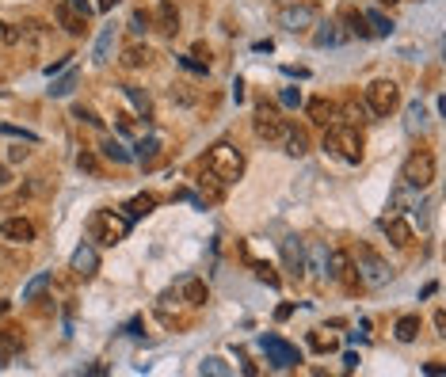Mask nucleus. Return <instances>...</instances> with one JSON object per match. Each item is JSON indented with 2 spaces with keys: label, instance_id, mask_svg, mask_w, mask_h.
<instances>
[{
  "label": "nucleus",
  "instance_id": "f257e3e1",
  "mask_svg": "<svg viewBox=\"0 0 446 377\" xmlns=\"http://www.w3.org/2000/svg\"><path fill=\"white\" fill-rule=\"evenodd\" d=\"M134 217H126V213H115V210H96L88 217V240H96V244L103 248H115L126 240V233H130Z\"/></svg>",
  "mask_w": 446,
  "mask_h": 377
},
{
  "label": "nucleus",
  "instance_id": "f03ea898",
  "mask_svg": "<svg viewBox=\"0 0 446 377\" xmlns=\"http://www.w3.org/2000/svg\"><path fill=\"white\" fill-rule=\"evenodd\" d=\"M206 172L214 175V180H222V183H237L240 172H244V156H240V149L229 145V141H217V145H210V153H206Z\"/></svg>",
  "mask_w": 446,
  "mask_h": 377
},
{
  "label": "nucleus",
  "instance_id": "7ed1b4c3",
  "mask_svg": "<svg viewBox=\"0 0 446 377\" xmlns=\"http://www.w3.org/2000/svg\"><path fill=\"white\" fill-rule=\"evenodd\" d=\"M324 149L343 156L347 164H359L363 160V133H359V126H332L324 133Z\"/></svg>",
  "mask_w": 446,
  "mask_h": 377
},
{
  "label": "nucleus",
  "instance_id": "20e7f679",
  "mask_svg": "<svg viewBox=\"0 0 446 377\" xmlns=\"http://www.w3.org/2000/svg\"><path fill=\"white\" fill-rule=\"evenodd\" d=\"M355 267H359V282L370 290H381L389 279H393V271H389V263L381 259L374 248H359L355 252Z\"/></svg>",
  "mask_w": 446,
  "mask_h": 377
},
{
  "label": "nucleus",
  "instance_id": "39448f33",
  "mask_svg": "<svg viewBox=\"0 0 446 377\" xmlns=\"http://www.w3.org/2000/svg\"><path fill=\"white\" fill-rule=\"evenodd\" d=\"M401 180H405L408 187H416V191L431 187V183H435V156H431L427 149H416V153L405 160V172H401Z\"/></svg>",
  "mask_w": 446,
  "mask_h": 377
},
{
  "label": "nucleus",
  "instance_id": "423d86ee",
  "mask_svg": "<svg viewBox=\"0 0 446 377\" xmlns=\"http://www.w3.org/2000/svg\"><path fill=\"white\" fill-rule=\"evenodd\" d=\"M366 107L381 118L393 115L396 107H401V88H396L393 80H374L370 88H366Z\"/></svg>",
  "mask_w": 446,
  "mask_h": 377
},
{
  "label": "nucleus",
  "instance_id": "0eeeda50",
  "mask_svg": "<svg viewBox=\"0 0 446 377\" xmlns=\"http://www.w3.org/2000/svg\"><path fill=\"white\" fill-rule=\"evenodd\" d=\"M317 4H282L279 8V27H286L290 34H301L309 27H317Z\"/></svg>",
  "mask_w": 446,
  "mask_h": 377
},
{
  "label": "nucleus",
  "instance_id": "6e6552de",
  "mask_svg": "<svg viewBox=\"0 0 446 377\" xmlns=\"http://www.w3.org/2000/svg\"><path fill=\"white\" fill-rule=\"evenodd\" d=\"M252 130H256L259 141H282V133H286V126L279 122V115H275V107L259 103L256 111V122H252Z\"/></svg>",
  "mask_w": 446,
  "mask_h": 377
},
{
  "label": "nucleus",
  "instance_id": "1a4fd4ad",
  "mask_svg": "<svg viewBox=\"0 0 446 377\" xmlns=\"http://www.w3.org/2000/svg\"><path fill=\"white\" fill-rule=\"evenodd\" d=\"M259 343H264L267 358H271L279 369H290V366H297V362H301V354H297V347L282 343L279 336H264V339H259Z\"/></svg>",
  "mask_w": 446,
  "mask_h": 377
},
{
  "label": "nucleus",
  "instance_id": "9d476101",
  "mask_svg": "<svg viewBox=\"0 0 446 377\" xmlns=\"http://www.w3.org/2000/svg\"><path fill=\"white\" fill-rule=\"evenodd\" d=\"M328 279H336L339 286H347V290H355L359 286V279H355V263H351V255L347 252H328Z\"/></svg>",
  "mask_w": 446,
  "mask_h": 377
},
{
  "label": "nucleus",
  "instance_id": "9b49d317",
  "mask_svg": "<svg viewBox=\"0 0 446 377\" xmlns=\"http://www.w3.org/2000/svg\"><path fill=\"white\" fill-rule=\"evenodd\" d=\"M0 240H8V244H31L34 225L27 222V217H8V222L0 225Z\"/></svg>",
  "mask_w": 446,
  "mask_h": 377
},
{
  "label": "nucleus",
  "instance_id": "f8f14e48",
  "mask_svg": "<svg viewBox=\"0 0 446 377\" xmlns=\"http://www.w3.org/2000/svg\"><path fill=\"white\" fill-rule=\"evenodd\" d=\"M282 263H286V271L297 274V279L306 274V244H301L297 237H286V240H282Z\"/></svg>",
  "mask_w": 446,
  "mask_h": 377
},
{
  "label": "nucleus",
  "instance_id": "ddd939ff",
  "mask_svg": "<svg viewBox=\"0 0 446 377\" xmlns=\"http://www.w3.org/2000/svg\"><path fill=\"white\" fill-rule=\"evenodd\" d=\"M69 267H73L81 279H96V271H99V252L92 244H81L73 252V259H69Z\"/></svg>",
  "mask_w": 446,
  "mask_h": 377
},
{
  "label": "nucleus",
  "instance_id": "4468645a",
  "mask_svg": "<svg viewBox=\"0 0 446 377\" xmlns=\"http://www.w3.org/2000/svg\"><path fill=\"white\" fill-rule=\"evenodd\" d=\"M381 233H385V237L393 240L396 248H412V240H416L412 225L401 222V217H385V222H381Z\"/></svg>",
  "mask_w": 446,
  "mask_h": 377
},
{
  "label": "nucleus",
  "instance_id": "2eb2a0df",
  "mask_svg": "<svg viewBox=\"0 0 446 377\" xmlns=\"http://www.w3.org/2000/svg\"><path fill=\"white\" fill-rule=\"evenodd\" d=\"M54 16H58V23L65 27V31L73 34V39H81V34L88 31V19H84L81 12L73 8V4H58V8H54Z\"/></svg>",
  "mask_w": 446,
  "mask_h": 377
},
{
  "label": "nucleus",
  "instance_id": "dca6fc26",
  "mask_svg": "<svg viewBox=\"0 0 446 377\" xmlns=\"http://www.w3.org/2000/svg\"><path fill=\"white\" fill-rule=\"evenodd\" d=\"M157 31L160 34L180 31V8H176V0H160L157 4Z\"/></svg>",
  "mask_w": 446,
  "mask_h": 377
},
{
  "label": "nucleus",
  "instance_id": "f3484780",
  "mask_svg": "<svg viewBox=\"0 0 446 377\" xmlns=\"http://www.w3.org/2000/svg\"><path fill=\"white\" fill-rule=\"evenodd\" d=\"M306 111H309V118H313L317 126H328L332 118L339 115V107L332 103V99H309V103H306Z\"/></svg>",
  "mask_w": 446,
  "mask_h": 377
},
{
  "label": "nucleus",
  "instance_id": "a211bd4d",
  "mask_svg": "<svg viewBox=\"0 0 446 377\" xmlns=\"http://www.w3.org/2000/svg\"><path fill=\"white\" fill-rule=\"evenodd\" d=\"M306 271H317L321 279H328V248L324 244H313L306 252Z\"/></svg>",
  "mask_w": 446,
  "mask_h": 377
},
{
  "label": "nucleus",
  "instance_id": "6ab92c4d",
  "mask_svg": "<svg viewBox=\"0 0 446 377\" xmlns=\"http://www.w3.org/2000/svg\"><path fill=\"white\" fill-rule=\"evenodd\" d=\"M206 282H202V279H187V282H183V301H187L191 305V309H198V305H206Z\"/></svg>",
  "mask_w": 446,
  "mask_h": 377
},
{
  "label": "nucleus",
  "instance_id": "aec40b11",
  "mask_svg": "<svg viewBox=\"0 0 446 377\" xmlns=\"http://www.w3.org/2000/svg\"><path fill=\"white\" fill-rule=\"evenodd\" d=\"M343 42V31H339V23H321L317 27V34H313V46H339Z\"/></svg>",
  "mask_w": 446,
  "mask_h": 377
},
{
  "label": "nucleus",
  "instance_id": "412c9836",
  "mask_svg": "<svg viewBox=\"0 0 446 377\" xmlns=\"http://www.w3.org/2000/svg\"><path fill=\"white\" fill-rule=\"evenodd\" d=\"M123 91H126V99H130V103L138 107V115H141V118H149V115H153V99H149V91L134 88V84H126Z\"/></svg>",
  "mask_w": 446,
  "mask_h": 377
},
{
  "label": "nucleus",
  "instance_id": "4be33fe9",
  "mask_svg": "<svg viewBox=\"0 0 446 377\" xmlns=\"http://www.w3.org/2000/svg\"><path fill=\"white\" fill-rule=\"evenodd\" d=\"M282 141H286V153H290V156H306V153H309L306 130H286V133H282Z\"/></svg>",
  "mask_w": 446,
  "mask_h": 377
},
{
  "label": "nucleus",
  "instance_id": "5701e85b",
  "mask_svg": "<svg viewBox=\"0 0 446 377\" xmlns=\"http://www.w3.org/2000/svg\"><path fill=\"white\" fill-rule=\"evenodd\" d=\"M343 23H347V31H351V34H359V39H370V27H366V16H363V12L343 8Z\"/></svg>",
  "mask_w": 446,
  "mask_h": 377
},
{
  "label": "nucleus",
  "instance_id": "b1692460",
  "mask_svg": "<svg viewBox=\"0 0 446 377\" xmlns=\"http://www.w3.org/2000/svg\"><path fill=\"white\" fill-rule=\"evenodd\" d=\"M153 210H157V195H138L126 206V217H145V213H153Z\"/></svg>",
  "mask_w": 446,
  "mask_h": 377
},
{
  "label": "nucleus",
  "instance_id": "393cba45",
  "mask_svg": "<svg viewBox=\"0 0 446 377\" xmlns=\"http://www.w3.org/2000/svg\"><path fill=\"white\" fill-rule=\"evenodd\" d=\"M393 332H396V339H401V343H412V339L420 336V316H401Z\"/></svg>",
  "mask_w": 446,
  "mask_h": 377
},
{
  "label": "nucleus",
  "instance_id": "a878e982",
  "mask_svg": "<svg viewBox=\"0 0 446 377\" xmlns=\"http://www.w3.org/2000/svg\"><path fill=\"white\" fill-rule=\"evenodd\" d=\"M149 58H153V54H149V46H130V50L123 54L126 69H141V65H149Z\"/></svg>",
  "mask_w": 446,
  "mask_h": 377
},
{
  "label": "nucleus",
  "instance_id": "bb28decb",
  "mask_svg": "<svg viewBox=\"0 0 446 377\" xmlns=\"http://www.w3.org/2000/svg\"><path fill=\"white\" fill-rule=\"evenodd\" d=\"M366 23H370V34H393V19L381 16V12H363Z\"/></svg>",
  "mask_w": 446,
  "mask_h": 377
},
{
  "label": "nucleus",
  "instance_id": "cd10ccee",
  "mask_svg": "<svg viewBox=\"0 0 446 377\" xmlns=\"http://www.w3.org/2000/svg\"><path fill=\"white\" fill-rule=\"evenodd\" d=\"M0 347H4V351H8L12 358H16V354L23 351V336H19L16 328H4V332H0Z\"/></svg>",
  "mask_w": 446,
  "mask_h": 377
},
{
  "label": "nucleus",
  "instance_id": "c85d7f7f",
  "mask_svg": "<svg viewBox=\"0 0 446 377\" xmlns=\"http://www.w3.org/2000/svg\"><path fill=\"white\" fill-rule=\"evenodd\" d=\"M103 156H107V160H115V164H130V160H134V153H126L118 141H103Z\"/></svg>",
  "mask_w": 446,
  "mask_h": 377
},
{
  "label": "nucleus",
  "instance_id": "c756f323",
  "mask_svg": "<svg viewBox=\"0 0 446 377\" xmlns=\"http://www.w3.org/2000/svg\"><path fill=\"white\" fill-rule=\"evenodd\" d=\"M46 286H50V274H34V279L23 286V301H34V297H39Z\"/></svg>",
  "mask_w": 446,
  "mask_h": 377
},
{
  "label": "nucleus",
  "instance_id": "7c9ffc66",
  "mask_svg": "<svg viewBox=\"0 0 446 377\" xmlns=\"http://www.w3.org/2000/svg\"><path fill=\"white\" fill-rule=\"evenodd\" d=\"M111 39H115V27H107V31L99 34L96 39V61L99 65H103V61H107V50H111Z\"/></svg>",
  "mask_w": 446,
  "mask_h": 377
},
{
  "label": "nucleus",
  "instance_id": "2f4dec72",
  "mask_svg": "<svg viewBox=\"0 0 446 377\" xmlns=\"http://www.w3.org/2000/svg\"><path fill=\"white\" fill-rule=\"evenodd\" d=\"M73 88H76V73H65L58 84H54V88H50V96H69Z\"/></svg>",
  "mask_w": 446,
  "mask_h": 377
},
{
  "label": "nucleus",
  "instance_id": "473e14b6",
  "mask_svg": "<svg viewBox=\"0 0 446 377\" xmlns=\"http://www.w3.org/2000/svg\"><path fill=\"white\" fill-rule=\"evenodd\" d=\"M157 149H160V141H157V138H149V141H141V145H138V160H145V164H149V160H153V156H157Z\"/></svg>",
  "mask_w": 446,
  "mask_h": 377
},
{
  "label": "nucleus",
  "instance_id": "72a5a7b5",
  "mask_svg": "<svg viewBox=\"0 0 446 377\" xmlns=\"http://www.w3.org/2000/svg\"><path fill=\"white\" fill-rule=\"evenodd\" d=\"M73 118H81V122H88V126H103V118H96V111H88V107H73Z\"/></svg>",
  "mask_w": 446,
  "mask_h": 377
},
{
  "label": "nucleus",
  "instance_id": "f704fd0d",
  "mask_svg": "<svg viewBox=\"0 0 446 377\" xmlns=\"http://www.w3.org/2000/svg\"><path fill=\"white\" fill-rule=\"evenodd\" d=\"M416 126H423V103H420V99L408 103V130H416Z\"/></svg>",
  "mask_w": 446,
  "mask_h": 377
},
{
  "label": "nucleus",
  "instance_id": "c9c22d12",
  "mask_svg": "<svg viewBox=\"0 0 446 377\" xmlns=\"http://www.w3.org/2000/svg\"><path fill=\"white\" fill-rule=\"evenodd\" d=\"M202 374H217V377H225V374H229V366H225L222 358H206V362H202Z\"/></svg>",
  "mask_w": 446,
  "mask_h": 377
},
{
  "label": "nucleus",
  "instance_id": "e433bc0d",
  "mask_svg": "<svg viewBox=\"0 0 446 377\" xmlns=\"http://www.w3.org/2000/svg\"><path fill=\"white\" fill-rule=\"evenodd\" d=\"M256 279L267 282V286H279V274H275L271 267H264V263H256Z\"/></svg>",
  "mask_w": 446,
  "mask_h": 377
},
{
  "label": "nucleus",
  "instance_id": "4c0bfd02",
  "mask_svg": "<svg viewBox=\"0 0 446 377\" xmlns=\"http://www.w3.org/2000/svg\"><path fill=\"white\" fill-rule=\"evenodd\" d=\"M145 27H149V16H145V12H134V16H130V31L145 34Z\"/></svg>",
  "mask_w": 446,
  "mask_h": 377
},
{
  "label": "nucleus",
  "instance_id": "58836bf2",
  "mask_svg": "<svg viewBox=\"0 0 446 377\" xmlns=\"http://www.w3.org/2000/svg\"><path fill=\"white\" fill-rule=\"evenodd\" d=\"M343 115H347V118H359V122H363V115H366V111H363V103H355V99H347V103H343Z\"/></svg>",
  "mask_w": 446,
  "mask_h": 377
},
{
  "label": "nucleus",
  "instance_id": "ea45409f",
  "mask_svg": "<svg viewBox=\"0 0 446 377\" xmlns=\"http://www.w3.org/2000/svg\"><path fill=\"white\" fill-rule=\"evenodd\" d=\"M0 34H4V42H12V46L23 39V34H19V27H12V23H0Z\"/></svg>",
  "mask_w": 446,
  "mask_h": 377
},
{
  "label": "nucleus",
  "instance_id": "a19ab883",
  "mask_svg": "<svg viewBox=\"0 0 446 377\" xmlns=\"http://www.w3.org/2000/svg\"><path fill=\"white\" fill-rule=\"evenodd\" d=\"M168 96H172V103H183V107H191V103H195V96H191V91H183V88H172Z\"/></svg>",
  "mask_w": 446,
  "mask_h": 377
},
{
  "label": "nucleus",
  "instance_id": "79ce46f5",
  "mask_svg": "<svg viewBox=\"0 0 446 377\" xmlns=\"http://www.w3.org/2000/svg\"><path fill=\"white\" fill-rule=\"evenodd\" d=\"M282 103H286V107H297V103H301V91H297V88H282Z\"/></svg>",
  "mask_w": 446,
  "mask_h": 377
},
{
  "label": "nucleus",
  "instance_id": "37998d69",
  "mask_svg": "<svg viewBox=\"0 0 446 377\" xmlns=\"http://www.w3.org/2000/svg\"><path fill=\"white\" fill-rule=\"evenodd\" d=\"M76 164H81V172H96V156H92V153H81V156H76Z\"/></svg>",
  "mask_w": 446,
  "mask_h": 377
},
{
  "label": "nucleus",
  "instance_id": "c03bdc74",
  "mask_svg": "<svg viewBox=\"0 0 446 377\" xmlns=\"http://www.w3.org/2000/svg\"><path fill=\"white\" fill-rule=\"evenodd\" d=\"M8 160H12V164H19V160H27V149H23V145H12V149H8Z\"/></svg>",
  "mask_w": 446,
  "mask_h": 377
},
{
  "label": "nucleus",
  "instance_id": "a18cd8bd",
  "mask_svg": "<svg viewBox=\"0 0 446 377\" xmlns=\"http://www.w3.org/2000/svg\"><path fill=\"white\" fill-rule=\"evenodd\" d=\"M65 69H69V58H61V61H54V65H46V73L54 76V73H65Z\"/></svg>",
  "mask_w": 446,
  "mask_h": 377
},
{
  "label": "nucleus",
  "instance_id": "49530a36",
  "mask_svg": "<svg viewBox=\"0 0 446 377\" xmlns=\"http://www.w3.org/2000/svg\"><path fill=\"white\" fill-rule=\"evenodd\" d=\"M435 328H438V336H443V332H446V312H443V309L435 312Z\"/></svg>",
  "mask_w": 446,
  "mask_h": 377
},
{
  "label": "nucleus",
  "instance_id": "de8ad7c7",
  "mask_svg": "<svg viewBox=\"0 0 446 377\" xmlns=\"http://www.w3.org/2000/svg\"><path fill=\"white\" fill-rule=\"evenodd\" d=\"M195 58H202V61L210 58V50H206V42H195Z\"/></svg>",
  "mask_w": 446,
  "mask_h": 377
},
{
  "label": "nucleus",
  "instance_id": "09e8293b",
  "mask_svg": "<svg viewBox=\"0 0 446 377\" xmlns=\"http://www.w3.org/2000/svg\"><path fill=\"white\" fill-rule=\"evenodd\" d=\"M12 183V172H8V164H0V187H8Z\"/></svg>",
  "mask_w": 446,
  "mask_h": 377
},
{
  "label": "nucleus",
  "instance_id": "8fccbe9b",
  "mask_svg": "<svg viewBox=\"0 0 446 377\" xmlns=\"http://www.w3.org/2000/svg\"><path fill=\"white\" fill-rule=\"evenodd\" d=\"M115 4H118V0H96V8H99V12H111Z\"/></svg>",
  "mask_w": 446,
  "mask_h": 377
},
{
  "label": "nucleus",
  "instance_id": "3c124183",
  "mask_svg": "<svg viewBox=\"0 0 446 377\" xmlns=\"http://www.w3.org/2000/svg\"><path fill=\"white\" fill-rule=\"evenodd\" d=\"M8 358H12V354L4 351V347H0V366H8Z\"/></svg>",
  "mask_w": 446,
  "mask_h": 377
},
{
  "label": "nucleus",
  "instance_id": "603ef678",
  "mask_svg": "<svg viewBox=\"0 0 446 377\" xmlns=\"http://www.w3.org/2000/svg\"><path fill=\"white\" fill-rule=\"evenodd\" d=\"M381 4H389V8H393V4H396V0H381Z\"/></svg>",
  "mask_w": 446,
  "mask_h": 377
}]
</instances>
